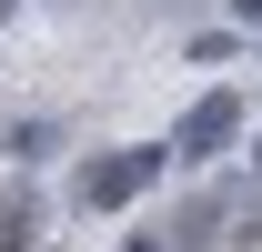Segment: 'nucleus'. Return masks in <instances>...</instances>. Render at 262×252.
I'll list each match as a JSON object with an SVG mask.
<instances>
[{
  "mask_svg": "<svg viewBox=\"0 0 262 252\" xmlns=\"http://www.w3.org/2000/svg\"><path fill=\"white\" fill-rule=\"evenodd\" d=\"M171 152H101V161H81V212H121L131 192H151V172H162Z\"/></svg>",
  "mask_w": 262,
  "mask_h": 252,
  "instance_id": "obj_1",
  "label": "nucleus"
},
{
  "mask_svg": "<svg viewBox=\"0 0 262 252\" xmlns=\"http://www.w3.org/2000/svg\"><path fill=\"white\" fill-rule=\"evenodd\" d=\"M232 131H242V91H202L192 111H182V131H171V152L202 172V161H222V152H232Z\"/></svg>",
  "mask_w": 262,
  "mask_h": 252,
  "instance_id": "obj_2",
  "label": "nucleus"
},
{
  "mask_svg": "<svg viewBox=\"0 0 262 252\" xmlns=\"http://www.w3.org/2000/svg\"><path fill=\"white\" fill-rule=\"evenodd\" d=\"M222 212H232V202H222V192H202V202H192V212H182V222H171V252H202V242H222Z\"/></svg>",
  "mask_w": 262,
  "mask_h": 252,
  "instance_id": "obj_3",
  "label": "nucleus"
},
{
  "mask_svg": "<svg viewBox=\"0 0 262 252\" xmlns=\"http://www.w3.org/2000/svg\"><path fill=\"white\" fill-rule=\"evenodd\" d=\"M31 232H40V202L31 192H0V252H31Z\"/></svg>",
  "mask_w": 262,
  "mask_h": 252,
  "instance_id": "obj_4",
  "label": "nucleus"
},
{
  "mask_svg": "<svg viewBox=\"0 0 262 252\" xmlns=\"http://www.w3.org/2000/svg\"><path fill=\"white\" fill-rule=\"evenodd\" d=\"M121 252H171V232H141V242H121Z\"/></svg>",
  "mask_w": 262,
  "mask_h": 252,
  "instance_id": "obj_5",
  "label": "nucleus"
},
{
  "mask_svg": "<svg viewBox=\"0 0 262 252\" xmlns=\"http://www.w3.org/2000/svg\"><path fill=\"white\" fill-rule=\"evenodd\" d=\"M232 242H262V212H252V222H242V232H232Z\"/></svg>",
  "mask_w": 262,
  "mask_h": 252,
  "instance_id": "obj_6",
  "label": "nucleus"
},
{
  "mask_svg": "<svg viewBox=\"0 0 262 252\" xmlns=\"http://www.w3.org/2000/svg\"><path fill=\"white\" fill-rule=\"evenodd\" d=\"M232 10H242V20H262V0H232Z\"/></svg>",
  "mask_w": 262,
  "mask_h": 252,
  "instance_id": "obj_7",
  "label": "nucleus"
},
{
  "mask_svg": "<svg viewBox=\"0 0 262 252\" xmlns=\"http://www.w3.org/2000/svg\"><path fill=\"white\" fill-rule=\"evenodd\" d=\"M0 20H10V0H0Z\"/></svg>",
  "mask_w": 262,
  "mask_h": 252,
  "instance_id": "obj_8",
  "label": "nucleus"
},
{
  "mask_svg": "<svg viewBox=\"0 0 262 252\" xmlns=\"http://www.w3.org/2000/svg\"><path fill=\"white\" fill-rule=\"evenodd\" d=\"M252 161H262V141H252Z\"/></svg>",
  "mask_w": 262,
  "mask_h": 252,
  "instance_id": "obj_9",
  "label": "nucleus"
}]
</instances>
